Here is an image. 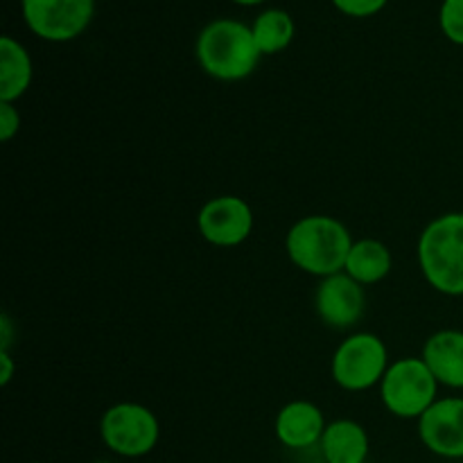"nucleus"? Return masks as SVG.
Masks as SVG:
<instances>
[{
  "label": "nucleus",
  "instance_id": "12",
  "mask_svg": "<svg viewBox=\"0 0 463 463\" xmlns=\"http://www.w3.org/2000/svg\"><path fill=\"white\" fill-rule=\"evenodd\" d=\"M423 360L439 380L450 389H463V333L439 330L425 342Z\"/></svg>",
  "mask_w": 463,
  "mask_h": 463
},
{
  "label": "nucleus",
  "instance_id": "15",
  "mask_svg": "<svg viewBox=\"0 0 463 463\" xmlns=\"http://www.w3.org/2000/svg\"><path fill=\"white\" fill-rule=\"evenodd\" d=\"M392 251L387 244L373 238H364L353 242L344 271L364 288V285H375L387 279L392 271Z\"/></svg>",
  "mask_w": 463,
  "mask_h": 463
},
{
  "label": "nucleus",
  "instance_id": "13",
  "mask_svg": "<svg viewBox=\"0 0 463 463\" xmlns=\"http://www.w3.org/2000/svg\"><path fill=\"white\" fill-rule=\"evenodd\" d=\"M326 463H366L369 434L355 420H333L321 439Z\"/></svg>",
  "mask_w": 463,
  "mask_h": 463
},
{
  "label": "nucleus",
  "instance_id": "6",
  "mask_svg": "<svg viewBox=\"0 0 463 463\" xmlns=\"http://www.w3.org/2000/svg\"><path fill=\"white\" fill-rule=\"evenodd\" d=\"M333 380L346 392H366L383 383L389 369V353L373 333L351 335L333 355Z\"/></svg>",
  "mask_w": 463,
  "mask_h": 463
},
{
  "label": "nucleus",
  "instance_id": "22",
  "mask_svg": "<svg viewBox=\"0 0 463 463\" xmlns=\"http://www.w3.org/2000/svg\"><path fill=\"white\" fill-rule=\"evenodd\" d=\"M231 3H235V5H242V7H256V5H262V3H267V0H231Z\"/></svg>",
  "mask_w": 463,
  "mask_h": 463
},
{
  "label": "nucleus",
  "instance_id": "14",
  "mask_svg": "<svg viewBox=\"0 0 463 463\" xmlns=\"http://www.w3.org/2000/svg\"><path fill=\"white\" fill-rule=\"evenodd\" d=\"M32 57L14 36L0 39V102H16L32 84Z\"/></svg>",
  "mask_w": 463,
  "mask_h": 463
},
{
  "label": "nucleus",
  "instance_id": "3",
  "mask_svg": "<svg viewBox=\"0 0 463 463\" xmlns=\"http://www.w3.org/2000/svg\"><path fill=\"white\" fill-rule=\"evenodd\" d=\"M419 265L437 292L463 297V213H446L425 226Z\"/></svg>",
  "mask_w": 463,
  "mask_h": 463
},
{
  "label": "nucleus",
  "instance_id": "1",
  "mask_svg": "<svg viewBox=\"0 0 463 463\" xmlns=\"http://www.w3.org/2000/svg\"><path fill=\"white\" fill-rule=\"evenodd\" d=\"M194 54L203 72L220 81L247 80L262 57L251 25L235 18H217L208 23L199 32Z\"/></svg>",
  "mask_w": 463,
  "mask_h": 463
},
{
  "label": "nucleus",
  "instance_id": "16",
  "mask_svg": "<svg viewBox=\"0 0 463 463\" xmlns=\"http://www.w3.org/2000/svg\"><path fill=\"white\" fill-rule=\"evenodd\" d=\"M251 32L258 50L265 57V54H279L285 48H289V43L294 41L297 25H294V18L289 16V12L280 7H269L258 14L251 25Z\"/></svg>",
  "mask_w": 463,
  "mask_h": 463
},
{
  "label": "nucleus",
  "instance_id": "7",
  "mask_svg": "<svg viewBox=\"0 0 463 463\" xmlns=\"http://www.w3.org/2000/svg\"><path fill=\"white\" fill-rule=\"evenodd\" d=\"M21 9L32 34L63 43L84 34L95 16V0H21Z\"/></svg>",
  "mask_w": 463,
  "mask_h": 463
},
{
  "label": "nucleus",
  "instance_id": "11",
  "mask_svg": "<svg viewBox=\"0 0 463 463\" xmlns=\"http://www.w3.org/2000/svg\"><path fill=\"white\" fill-rule=\"evenodd\" d=\"M324 411L307 401H292L276 416V437L285 448L306 450L321 443L326 432Z\"/></svg>",
  "mask_w": 463,
  "mask_h": 463
},
{
  "label": "nucleus",
  "instance_id": "9",
  "mask_svg": "<svg viewBox=\"0 0 463 463\" xmlns=\"http://www.w3.org/2000/svg\"><path fill=\"white\" fill-rule=\"evenodd\" d=\"M423 446L443 459H463V398H439L419 419Z\"/></svg>",
  "mask_w": 463,
  "mask_h": 463
},
{
  "label": "nucleus",
  "instance_id": "19",
  "mask_svg": "<svg viewBox=\"0 0 463 463\" xmlns=\"http://www.w3.org/2000/svg\"><path fill=\"white\" fill-rule=\"evenodd\" d=\"M21 129V113L14 102H0V140L9 143Z\"/></svg>",
  "mask_w": 463,
  "mask_h": 463
},
{
  "label": "nucleus",
  "instance_id": "8",
  "mask_svg": "<svg viewBox=\"0 0 463 463\" xmlns=\"http://www.w3.org/2000/svg\"><path fill=\"white\" fill-rule=\"evenodd\" d=\"M197 226L206 242L215 247H238L251 235L253 211L244 199L222 194L203 203Z\"/></svg>",
  "mask_w": 463,
  "mask_h": 463
},
{
  "label": "nucleus",
  "instance_id": "20",
  "mask_svg": "<svg viewBox=\"0 0 463 463\" xmlns=\"http://www.w3.org/2000/svg\"><path fill=\"white\" fill-rule=\"evenodd\" d=\"M14 375V360L9 355V351H0V384L7 387L9 380Z\"/></svg>",
  "mask_w": 463,
  "mask_h": 463
},
{
  "label": "nucleus",
  "instance_id": "10",
  "mask_svg": "<svg viewBox=\"0 0 463 463\" xmlns=\"http://www.w3.org/2000/svg\"><path fill=\"white\" fill-rule=\"evenodd\" d=\"M364 288L353 280L346 271L321 279L319 289H317V312L330 328L344 330L355 326L364 315Z\"/></svg>",
  "mask_w": 463,
  "mask_h": 463
},
{
  "label": "nucleus",
  "instance_id": "5",
  "mask_svg": "<svg viewBox=\"0 0 463 463\" xmlns=\"http://www.w3.org/2000/svg\"><path fill=\"white\" fill-rule=\"evenodd\" d=\"M99 437L111 452L136 459L156 448L161 425L149 407L138 402H118L104 411L99 420Z\"/></svg>",
  "mask_w": 463,
  "mask_h": 463
},
{
  "label": "nucleus",
  "instance_id": "18",
  "mask_svg": "<svg viewBox=\"0 0 463 463\" xmlns=\"http://www.w3.org/2000/svg\"><path fill=\"white\" fill-rule=\"evenodd\" d=\"M337 12L351 18H369L383 12L389 0H330Z\"/></svg>",
  "mask_w": 463,
  "mask_h": 463
},
{
  "label": "nucleus",
  "instance_id": "17",
  "mask_svg": "<svg viewBox=\"0 0 463 463\" xmlns=\"http://www.w3.org/2000/svg\"><path fill=\"white\" fill-rule=\"evenodd\" d=\"M439 25L448 41L463 45V0H443L439 9Z\"/></svg>",
  "mask_w": 463,
  "mask_h": 463
},
{
  "label": "nucleus",
  "instance_id": "4",
  "mask_svg": "<svg viewBox=\"0 0 463 463\" xmlns=\"http://www.w3.org/2000/svg\"><path fill=\"white\" fill-rule=\"evenodd\" d=\"M380 396L393 416L419 420L439 401V380L423 357H402L389 364Z\"/></svg>",
  "mask_w": 463,
  "mask_h": 463
},
{
  "label": "nucleus",
  "instance_id": "2",
  "mask_svg": "<svg viewBox=\"0 0 463 463\" xmlns=\"http://www.w3.org/2000/svg\"><path fill=\"white\" fill-rule=\"evenodd\" d=\"M353 238L346 226L330 215H307L289 229L285 249L298 269L319 279L344 271Z\"/></svg>",
  "mask_w": 463,
  "mask_h": 463
},
{
  "label": "nucleus",
  "instance_id": "21",
  "mask_svg": "<svg viewBox=\"0 0 463 463\" xmlns=\"http://www.w3.org/2000/svg\"><path fill=\"white\" fill-rule=\"evenodd\" d=\"M12 344V321L7 315L0 317V351H9Z\"/></svg>",
  "mask_w": 463,
  "mask_h": 463
}]
</instances>
